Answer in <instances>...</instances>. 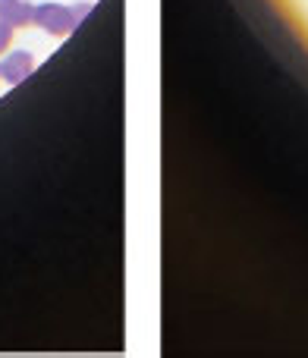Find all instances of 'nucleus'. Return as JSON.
<instances>
[{
  "mask_svg": "<svg viewBox=\"0 0 308 358\" xmlns=\"http://www.w3.org/2000/svg\"><path fill=\"white\" fill-rule=\"evenodd\" d=\"M31 16H35V6L22 3V0H0V19H4L6 25H13V29L29 25Z\"/></svg>",
  "mask_w": 308,
  "mask_h": 358,
  "instance_id": "obj_3",
  "label": "nucleus"
},
{
  "mask_svg": "<svg viewBox=\"0 0 308 358\" xmlns=\"http://www.w3.org/2000/svg\"><path fill=\"white\" fill-rule=\"evenodd\" d=\"M10 41H13V25H6L4 19H0V54L10 48Z\"/></svg>",
  "mask_w": 308,
  "mask_h": 358,
  "instance_id": "obj_4",
  "label": "nucleus"
},
{
  "mask_svg": "<svg viewBox=\"0 0 308 358\" xmlns=\"http://www.w3.org/2000/svg\"><path fill=\"white\" fill-rule=\"evenodd\" d=\"M31 22L38 25V29H44L48 35H69V31L79 25V19H76V13L69 10V6H60V3H41L35 6V16H31Z\"/></svg>",
  "mask_w": 308,
  "mask_h": 358,
  "instance_id": "obj_1",
  "label": "nucleus"
},
{
  "mask_svg": "<svg viewBox=\"0 0 308 358\" xmlns=\"http://www.w3.org/2000/svg\"><path fill=\"white\" fill-rule=\"evenodd\" d=\"M31 69H35L31 54H25V50H13V54L0 63V79H4L6 85H19L22 79L31 76Z\"/></svg>",
  "mask_w": 308,
  "mask_h": 358,
  "instance_id": "obj_2",
  "label": "nucleus"
}]
</instances>
